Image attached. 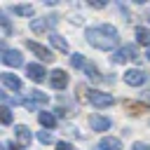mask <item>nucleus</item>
<instances>
[{
	"instance_id": "1a4fd4ad",
	"label": "nucleus",
	"mask_w": 150,
	"mask_h": 150,
	"mask_svg": "<svg viewBox=\"0 0 150 150\" xmlns=\"http://www.w3.org/2000/svg\"><path fill=\"white\" fill-rule=\"evenodd\" d=\"M56 21H59L56 16H45V19H35V21L30 23V28H33L35 33H42V30H47V28H52V26H54Z\"/></svg>"
},
{
	"instance_id": "ddd939ff",
	"label": "nucleus",
	"mask_w": 150,
	"mask_h": 150,
	"mask_svg": "<svg viewBox=\"0 0 150 150\" xmlns=\"http://www.w3.org/2000/svg\"><path fill=\"white\" fill-rule=\"evenodd\" d=\"M2 84L7 89H12V91H21V80L16 75H12V73H2Z\"/></svg>"
},
{
	"instance_id": "5701e85b",
	"label": "nucleus",
	"mask_w": 150,
	"mask_h": 150,
	"mask_svg": "<svg viewBox=\"0 0 150 150\" xmlns=\"http://www.w3.org/2000/svg\"><path fill=\"white\" fill-rule=\"evenodd\" d=\"M0 21H2V28H5V35H9V30H12V28H9V21H7L5 16H0Z\"/></svg>"
},
{
	"instance_id": "423d86ee",
	"label": "nucleus",
	"mask_w": 150,
	"mask_h": 150,
	"mask_svg": "<svg viewBox=\"0 0 150 150\" xmlns=\"http://www.w3.org/2000/svg\"><path fill=\"white\" fill-rule=\"evenodd\" d=\"M21 52L19 49H2V63L5 66H21Z\"/></svg>"
},
{
	"instance_id": "2eb2a0df",
	"label": "nucleus",
	"mask_w": 150,
	"mask_h": 150,
	"mask_svg": "<svg viewBox=\"0 0 150 150\" xmlns=\"http://www.w3.org/2000/svg\"><path fill=\"white\" fill-rule=\"evenodd\" d=\"M136 42H138V45H145V47H150V28H145V26H138V28H136Z\"/></svg>"
},
{
	"instance_id": "9d476101",
	"label": "nucleus",
	"mask_w": 150,
	"mask_h": 150,
	"mask_svg": "<svg viewBox=\"0 0 150 150\" xmlns=\"http://www.w3.org/2000/svg\"><path fill=\"white\" fill-rule=\"evenodd\" d=\"M89 124H91L94 131H108V129H110V120L103 117V115H94V117L89 120Z\"/></svg>"
},
{
	"instance_id": "4468645a",
	"label": "nucleus",
	"mask_w": 150,
	"mask_h": 150,
	"mask_svg": "<svg viewBox=\"0 0 150 150\" xmlns=\"http://www.w3.org/2000/svg\"><path fill=\"white\" fill-rule=\"evenodd\" d=\"M38 120H40V124L45 127V129H52V127H56V115H52V112H38Z\"/></svg>"
},
{
	"instance_id": "9b49d317",
	"label": "nucleus",
	"mask_w": 150,
	"mask_h": 150,
	"mask_svg": "<svg viewBox=\"0 0 150 150\" xmlns=\"http://www.w3.org/2000/svg\"><path fill=\"white\" fill-rule=\"evenodd\" d=\"M14 134H16V141H19L23 148H26V145H30L33 134H30V129H28V127H23V124H21V127H16V129H14Z\"/></svg>"
},
{
	"instance_id": "7ed1b4c3",
	"label": "nucleus",
	"mask_w": 150,
	"mask_h": 150,
	"mask_svg": "<svg viewBox=\"0 0 150 150\" xmlns=\"http://www.w3.org/2000/svg\"><path fill=\"white\" fill-rule=\"evenodd\" d=\"M26 47H28L40 61H52V59H54V54H52L47 47H42L40 42H35V40H26Z\"/></svg>"
},
{
	"instance_id": "0eeeda50",
	"label": "nucleus",
	"mask_w": 150,
	"mask_h": 150,
	"mask_svg": "<svg viewBox=\"0 0 150 150\" xmlns=\"http://www.w3.org/2000/svg\"><path fill=\"white\" fill-rule=\"evenodd\" d=\"M145 80H148V75H145L143 70H127V73H124V82L131 84V87H138V84H143Z\"/></svg>"
},
{
	"instance_id": "dca6fc26",
	"label": "nucleus",
	"mask_w": 150,
	"mask_h": 150,
	"mask_svg": "<svg viewBox=\"0 0 150 150\" xmlns=\"http://www.w3.org/2000/svg\"><path fill=\"white\" fill-rule=\"evenodd\" d=\"M49 40H52V45H54V47H56L59 52H68V42H66V40L61 38V35L52 33V35H49Z\"/></svg>"
},
{
	"instance_id": "f8f14e48",
	"label": "nucleus",
	"mask_w": 150,
	"mask_h": 150,
	"mask_svg": "<svg viewBox=\"0 0 150 150\" xmlns=\"http://www.w3.org/2000/svg\"><path fill=\"white\" fill-rule=\"evenodd\" d=\"M96 150H122V141H120V138H112V136H108V138L98 141Z\"/></svg>"
},
{
	"instance_id": "6e6552de",
	"label": "nucleus",
	"mask_w": 150,
	"mask_h": 150,
	"mask_svg": "<svg viewBox=\"0 0 150 150\" xmlns=\"http://www.w3.org/2000/svg\"><path fill=\"white\" fill-rule=\"evenodd\" d=\"M26 73H28V77H30L33 82H42V80L47 77V73H45V68H42L40 63H28V66H26Z\"/></svg>"
},
{
	"instance_id": "6ab92c4d",
	"label": "nucleus",
	"mask_w": 150,
	"mask_h": 150,
	"mask_svg": "<svg viewBox=\"0 0 150 150\" xmlns=\"http://www.w3.org/2000/svg\"><path fill=\"white\" fill-rule=\"evenodd\" d=\"M70 66H73V68H84L87 61H84L82 54H73V56H70Z\"/></svg>"
},
{
	"instance_id": "b1692460",
	"label": "nucleus",
	"mask_w": 150,
	"mask_h": 150,
	"mask_svg": "<svg viewBox=\"0 0 150 150\" xmlns=\"http://www.w3.org/2000/svg\"><path fill=\"white\" fill-rule=\"evenodd\" d=\"M131 150H150V145H145V143H134Z\"/></svg>"
},
{
	"instance_id": "f257e3e1",
	"label": "nucleus",
	"mask_w": 150,
	"mask_h": 150,
	"mask_svg": "<svg viewBox=\"0 0 150 150\" xmlns=\"http://www.w3.org/2000/svg\"><path fill=\"white\" fill-rule=\"evenodd\" d=\"M84 38H87V42H89L91 47H96V49H103V52H110V49H115V47H117V42H120V38H117V28H112L110 23H103V26H91V28H87Z\"/></svg>"
},
{
	"instance_id": "f03ea898",
	"label": "nucleus",
	"mask_w": 150,
	"mask_h": 150,
	"mask_svg": "<svg viewBox=\"0 0 150 150\" xmlns=\"http://www.w3.org/2000/svg\"><path fill=\"white\" fill-rule=\"evenodd\" d=\"M89 103L94 108H110L115 103L112 94H105V91H89Z\"/></svg>"
},
{
	"instance_id": "bb28decb",
	"label": "nucleus",
	"mask_w": 150,
	"mask_h": 150,
	"mask_svg": "<svg viewBox=\"0 0 150 150\" xmlns=\"http://www.w3.org/2000/svg\"><path fill=\"white\" fill-rule=\"evenodd\" d=\"M148 59H150V52H148Z\"/></svg>"
},
{
	"instance_id": "f3484780",
	"label": "nucleus",
	"mask_w": 150,
	"mask_h": 150,
	"mask_svg": "<svg viewBox=\"0 0 150 150\" xmlns=\"http://www.w3.org/2000/svg\"><path fill=\"white\" fill-rule=\"evenodd\" d=\"M12 12L19 16H33V5H14Z\"/></svg>"
},
{
	"instance_id": "412c9836",
	"label": "nucleus",
	"mask_w": 150,
	"mask_h": 150,
	"mask_svg": "<svg viewBox=\"0 0 150 150\" xmlns=\"http://www.w3.org/2000/svg\"><path fill=\"white\" fill-rule=\"evenodd\" d=\"M38 138H40V143H52L54 141L49 131H38Z\"/></svg>"
},
{
	"instance_id": "a878e982",
	"label": "nucleus",
	"mask_w": 150,
	"mask_h": 150,
	"mask_svg": "<svg viewBox=\"0 0 150 150\" xmlns=\"http://www.w3.org/2000/svg\"><path fill=\"white\" fill-rule=\"evenodd\" d=\"M7 148H9V150H19V148H16V145H12V143H7Z\"/></svg>"
},
{
	"instance_id": "aec40b11",
	"label": "nucleus",
	"mask_w": 150,
	"mask_h": 150,
	"mask_svg": "<svg viewBox=\"0 0 150 150\" xmlns=\"http://www.w3.org/2000/svg\"><path fill=\"white\" fill-rule=\"evenodd\" d=\"M0 120H2V124H9V122H12V110H9L7 105L0 108Z\"/></svg>"
},
{
	"instance_id": "393cba45",
	"label": "nucleus",
	"mask_w": 150,
	"mask_h": 150,
	"mask_svg": "<svg viewBox=\"0 0 150 150\" xmlns=\"http://www.w3.org/2000/svg\"><path fill=\"white\" fill-rule=\"evenodd\" d=\"M141 98H143V103H145V105H150V91H143V94H141Z\"/></svg>"
},
{
	"instance_id": "39448f33",
	"label": "nucleus",
	"mask_w": 150,
	"mask_h": 150,
	"mask_svg": "<svg viewBox=\"0 0 150 150\" xmlns=\"http://www.w3.org/2000/svg\"><path fill=\"white\" fill-rule=\"evenodd\" d=\"M49 82H52V87H54V89H66V87H68V73H66V70H61V68H56V70H52Z\"/></svg>"
},
{
	"instance_id": "4be33fe9",
	"label": "nucleus",
	"mask_w": 150,
	"mask_h": 150,
	"mask_svg": "<svg viewBox=\"0 0 150 150\" xmlns=\"http://www.w3.org/2000/svg\"><path fill=\"white\" fill-rule=\"evenodd\" d=\"M56 150H73V145L66 143V141H59V143H56Z\"/></svg>"
},
{
	"instance_id": "a211bd4d",
	"label": "nucleus",
	"mask_w": 150,
	"mask_h": 150,
	"mask_svg": "<svg viewBox=\"0 0 150 150\" xmlns=\"http://www.w3.org/2000/svg\"><path fill=\"white\" fill-rule=\"evenodd\" d=\"M30 98H33L38 105H45V103L49 101V96H47V94H42V91H38V89H33V91H30Z\"/></svg>"
},
{
	"instance_id": "20e7f679",
	"label": "nucleus",
	"mask_w": 150,
	"mask_h": 150,
	"mask_svg": "<svg viewBox=\"0 0 150 150\" xmlns=\"http://www.w3.org/2000/svg\"><path fill=\"white\" fill-rule=\"evenodd\" d=\"M136 56H138L136 47H134V45H124V47H120V49L112 54V61H115V63H124V61L136 59Z\"/></svg>"
}]
</instances>
